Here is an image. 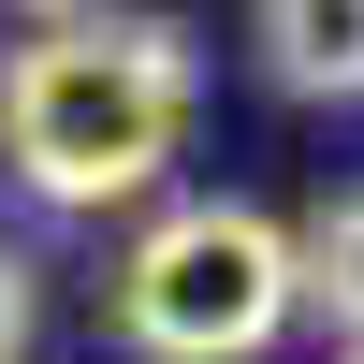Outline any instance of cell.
Listing matches in <instances>:
<instances>
[{
	"instance_id": "cell-2",
	"label": "cell",
	"mask_w": 364,
	"mask_h": 364,
	"mask_svg": "<svg viewBox=\"0 0 364 364\" xmlns=\"http://www.w3.org/2000/svg\"><path fill=\"white\" fill-rule=\"evenodd\" d=\"M117 336L146 364H248L291 336V233L262 204H175L117 262Z\"/></svg>"
},
{
	"instance_id": "cell-5",
	"label": "cell",
	"mask_w": 364,
	"mask_h": 364,
	"mask_svg": "<svg viewBox=\"0 0 364 364\" xmlns=\"http://www.w3.org/2000/svg\"><path fill=\"white\" fill-rule=\"evenodd\" d=\"M29 321H44V277L0 248V364H29Z\"/></svg>"
},
{
	"instance_id": "cell-6",
	"label": "cell",
	"mask_w": 364,
	"mask_h": 364,
	"mask_svg": "<svg viewBox=\"0 0 364 364\" xmlns=\"http://www.w3.org/2000/svg\"><path fill=\"white\" fill-rule=\"evenodd\" d=\"M15 15H87V0H15Z\"/></svg>"
},
{
	"instance_id": "cell-1",
	"label": "cell",
	"mask_w": 364,
	"mask_h": 364,
	"mask_svg": "<svg viewBox=\"0 0 364 364\" xmlns=\"http://www.w3.org/2000/svg\"><path fill=\"white\" fill-rule=\"evenodd\" d=\"M190 132V29L175 15H44L0 73V161L29 204H132Z\"/></svg>"
},
{
	"instance_id": "cell-4",
	"label": "cell",
	"mask_w": 364,
	"mask_h": 364,
	"mask_svg": "<svg viewBox=\"0 0 364 364\" xmlns=\"http://www.w3.org/2000/svg\"><path fill=\"white\" fill-rule=\"evenodd\" d=\"M291 306H321V321L364 350V190H336L306 233H291Z\"/></svg>"
},
{
	"instance_id": "cell-3",
	"label": "cell",
	"mask_w": 364,
	"mask_h": 364,
	"mask_svg": "<svg viewBox=\"0 0 364 364\" xmlns=\"http://www.w3.org/2000/svg\"><path fill=\"white\" fill-rule=\"evenodd\" d=\"M262 73L291 102H364V0H262Z\"/></svg>"
}]
</instances>
